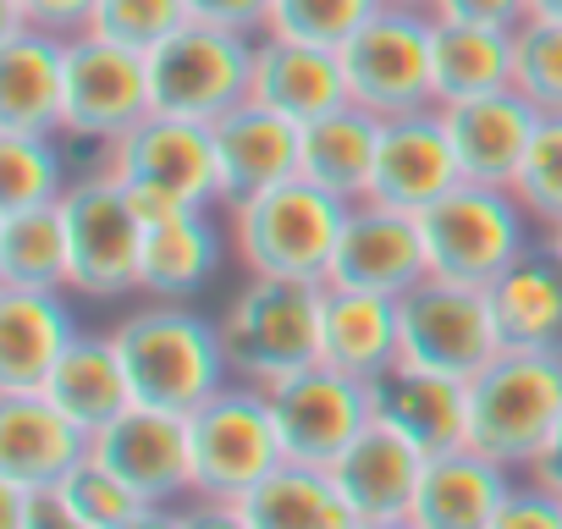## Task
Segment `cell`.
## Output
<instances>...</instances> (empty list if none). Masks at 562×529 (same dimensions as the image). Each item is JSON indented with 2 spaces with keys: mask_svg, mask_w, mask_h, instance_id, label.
<instances>
[{
  "mask_svg": "<svg viewBox=\"0 0 562 529\" xmlns=\"http://www.w3.org/2000/svg\"><path fill=\"white\" fill-rule=\"evenodd\" d=\"M111 342L122 353L133 403H149V408L188 414L232 381L221 320L177 299H133L111 320Z\"/></svg>",
  "mask_w": 562,
  "mask_h": 529,
  "instance_id": "cell-1",
  "label": "cell"
},
{
  "mask_svg": "<svg viewBox=\"0 0 562 529\" xmlns=\"http://www.w3.org/2000/svg\"><path fill=\"white\" fill-rule=\"evenodd\" d=\"M348 199L315 188L310 177H288L265 193H248L226 204V243L243 277H276V282H315L326 288L331 254L348 221Z\"/></svg>",
  "mask_w": 562,
  "mask_h": 529,
  "instance_id": "cell-2",
  "label": "cell"
},
{
  "mask_svg": "<svg viewBox=\"0 0 562 529\" xmlns=\"http://www.w3.org/2000/svg\"><path fill=\"white\" fill-rule=\"evenodd\" d=\"M215 320H221L232 381L276 386L321 364V288L315 282L243 277Z\"/></svg>",
  "mask_w": 562,
  "mask_h": 529,
  "instance_id": "cell-3",
  "label": "cell"
},
{
  "mask_svg": "<svg viewBox=\"0 0 562 529\" xmlns=\"http://www.w3.org/2000/svg\"><path fill=\"white\" fill-rule=\"evenodd\" d=\"M89 166L127 188L138 221L166 215V210H188V204H215L221 210L215 138H210L204 122H182V116L149 111L122 138L100 144Z\"/></svg>",
  "mask_w": 562,
  "mask_h": 529,
  "instance_id": "cell-4",
  "label": "cell"
},
{
  "mask_svg": "<svg viewBox=\"0 0 562 529\" xmlns=\"http://www.w3.org/2000/svg\"><path fill=\"white\" fill-rule=\"evenodd\" d=\"M56 210H61V237H67V293L83 304H133L144 221L127 188L83 166L56 199Z\"/></svg>",
  "mask_w": 562,
  "mask_h": 529,
  "instance_id": "cell-5",
  "label": "cell"
},
{
  "mask_svg": "<svg viewBox=\"0 0 562 529\" xmlns=\"http://www.w3.org/2000/svg\"><path fill=\"white\" fill-rule=\"evenodd\" d=\"M562 419V353L502 348L469 381V447L524 474Z\"/></svg>",
  "mask_w": 562,
  "mask_h": 529,
  "instance_id": "cell-6",
  "label": "cell"
},
{
  "mask_svg": "<svg viewBox=\"0 0 562 529\" xmlns=\"http://www.w3.org/2000/svg\"><path fill=\"white\" fill-rule=\"evenodd\" d=\"M182 425H188V485L199 502H243L270 469L288 463L265 386L226 381L215 397L188 408Z\"/></svg>",
  "mask_w": 562,
  "mask_h": 529,
  "instance_id": "cell-7",
  "label": "cell"
},
{
  "mask_svg": "<svg viewBox=\"0 0 562 529\" xmlns=\"http://www.w3.org/2000/svg\"><path fill=\"white\" fill-rule=\"evenodd\" d=\"M419 237H425L430 277L491 288L513 259H524L540 243V226L529 221L513 188L458 182L419 215Z\"/></svg>",
  "mask_w": 562,
  "mask_h": 529,
  "instance_id": "cell-8",
  "label": "cell"
},
{
  "mask_svg": "<svg viewBox=\"0 0 562 529\" xmlns=\"http://www.w3.org/2000/svg\"><path fill=\"white\" fill-rule=\"evenodd\" d=\"M254 34L215 29V23H182L171 40H160L144 67H149V111L182 116V122H221L232 105L248 100L254 89Z\"/></svg>",
  "mask_w": 562,
  "mask_h": 529,
  "instance_id": "cell-9",
  "label": "cell"
},
{
  "mask_svg": "<svg viewBox=\"0 0 562 529\" xmlns=\"http://www.w3.org/2000/svg\"><path fill=\"white\" fill-rule=\"evenodd\" d=\"M430 29H436V12L425 7H375L370 23L337 50L348 72V100L381 122L430 111L436 105Z\"/></svg>",
  "mask_w": 562,
  "mask_h": 529,
  "instance_id": "cell-10",
  "label": "cell"
},
{
  "mask_svg": "<svg viewBox=\"0 0 562 529\" xmlns=\"http://www.w3.org/2000/svg\"><path fill=\"white\" fill-rule=\"evenodd\" d=\"M149 116V67L144 50L111 45L100 34H72L61 61V138L72 149H94L122 138Z\"/></svg>",
  "mask_w": 562,
  "mask_h": 529,
  "instance_id": "cell-11",
  "label": "cell"
},
{
  "mask_svg": "<svg viewBox=\"0 0 562 529\" xmlns=\"http://www.w3.org/2000/svg\"><path fill=\"white\" fill-rule=\"evenodd\" d=\"M397 331H403V359L474 381L496 353V315L485 288L474 282H447V277H425L419 288H408L397 299Z\"/></svg>",
  "mask_w": 562,
  "mask_h": 529,
  "instance_id": "cell-12",
  "label": "cell"
},
{
  "mask_svg": "<svg viewBox=\"0 0 562 529\" xmlns=\"http://www.w3.org/2000/svg\"><path fill=\"white\" fill-rule=\"evenodd\" d=\"M265 397H270L281 452H288V463H304V469H331L375 419L370 381L342 375L331 364H310L288 381H276L265 386Z\"/></svg>",
  "mask_w": 562,
  "mask_h": 529,
  "instance_id": "cell-13",
  "label": "cell"
},
{
  "mask_svg": "<svg viewBox=\"0 0 562 529\" xmlns=\"http://www.w3.org/2000/svg\"><path fill=\"white\" fill-rule=\"evenodd\" d=\"M430 277L425 259V237H419V215L386 210L375 199H359L342 221L337 254H331V277L326 288H353V293H381V299H403L408 288H419Z\"/></svg>",
  "mask_w": 562,
  "mask_h": 529,
  "instance_id": "cell-14",
  "label": "cell"
},
{
  "mask_svg": "<svg viewBox=\"0 0 562 529\" xmlns=\"http://www.w3.org/2000/svg\"><path fill=\"white\" fill-rule=\"evenodd\" d=\"M221 259H232V243H226V215L215 204L149 215L138 248V299L193 304L215 282Z\"/></svg>",
  "mask_w": 562,
  "mask_h": 529,
  "instance_id": "cell-15",
  "label": "cell"
},
{
  "mask_svg": "<svg viewBox=\"0 0 562 529\" xmlns=\"http://www.w3.org/2000/svg\"><path fill=\"white\" fill-rule=\"evenodd\" d=\"M458 160H452V138L441 111H414V116H392L381 122V144H375V171H370V199L403 215H425L441 193H452Z\"/></svg>",
  "mask_w": 562,
  "mask_h": 529,
  "instance_id": "cell-16",
  "label": "cell"
},
{
  "mask_svg": "<svg viewBox=\"0 0 562 529\" xmlns=\"http://www.w3.org/2000/svg\"><path fill=\"white\" fill-rule=\"evenodd\" d=\"M94 458L122 474L138 502H188V425L171 408H149L133 403L127 414H116L100 436H94Z\"/></svg>",
  "mask_w": 562,
  "mask_h": 529,
  "instance_id": "cell-17",
  "label": "cell"
},
{
  "mask_svg": "<svg viewBox=\"0 0 562 529\" xmlns=\"http://www.w3.org/2000/svg\"><path fill=\"white\" fill-rule=\"evenodd\" d=\"M436 111L447 122L458 177L485 182V188H513V177L529 155V138L540 127V111L518 89H496V94H480V100H452V105H436Z\"/></svg>",
  "mask_w": 562,
  "mask_h": 529,
  "instance_id": "cell-18",
  "label": "cell"
},
{
  "mask_svg": "<svg viewBox=\"0 0 562 529\" xmlns=\"http://www.w3.org/2000/svg\"><path fill=\"white\" fill-rule=\"evenodd\" d=\"M89 452L94 436L72 425L45 392H0V480L56 491Z\"/></svg>",
  "mask_w": 562,
  "mask_h": 529,
  "instance_id": "cell-19",
  "label": "cell"
},
{
  "mask_svg": "<svg viewBox=\"0 0 562 529\" xmlns=\"http://www.w3.org/2000/svg\"><path fill=\"white\" fill-rule=\"evenodd\" d=\"M370 403H375V419L408 436L425 458L469 447V381L458 375L397 359L392 370L370 381Z\"/></svg>",
  "mask_w": 562,
  "mask_h": 529,
  "instance_id": "cell-20",
  "label": "cell"
},
{
  "mask_svg": "<svg viewBox=\"0 0 562 529\" xmlns=\"http://www.w3.org/2000/svg\"><path fill=\"white\" fill-rule=\"evenodd\" d=\"M210 138H215L221 210L248 199V193H265L276 182L299 177V138H304V127L288 122L281 111H270V105H259V100H243L221 122H210Z\"/></svg>",
  "mask_w": 562,
  "mask_h": 529,
  "instance_id": "cell-21",
  "label": "cell"
},
{
  "mask_svg": "<svg viewBox=\"0 0 562 529\" xmlns=\"http://www.w3.org/2000/svg\"><path fill=\"white\" fill-rule=\"evenodd\" d=\"M78 331L83 320L67 288H0V392H40Z\"/></svg>",
  "mask_w": 562,
  "mask_h": 529,
  "instance_id": "cell-22",
  "label": "cell"
},
{
  "mask_svg": "<svg viewBox=\"0 0 562 529\" xmlns=\"http://www.w3.org/2000/svg\"><path fill=\"white\" fill-rule=\"evenodd\" d=\"M248 100L281 111L288 122H315V116H331L348 100V72H342V56L326 50V45H304V40H281V34H259L254 45V89Z\"/></svg>",
  "mask_w": 562,
  "mask_h": 529,
  "instance_id": "cell-23",
  "label": "cell"
},
{
  "mask_svg": "<svg viewBox=\"0 0 562 529\" xmlns=\"http://www.w3.org/2000/svg\"><path fill=\"white\" fill-rule=\"evenodd\" d=\"M513 469L474 452V447H452L425 458L419 491H414V529H491L507 491H513Z\"/></svg>",
  "mask_w": 562,
  "mask_h": 529,
  "instance_id": "cell-24",
  "label": "cell"
},
{
  "mask_svg": "<svg viewBox=\"0 0 562 529\" xmlns=\"http://www.w3.org/2000/svg\"><path fill=\"white\" fill-rule=\"evenodd\" d=\"M419 474H425V452L408 436H397L392 425H381V419H370V430L331 463V480L348 496V507L359 513V524L408 518Z\"/></svg>",
  "mask_w": 562,
  "mask_h": 529,
  "instance_id": "cell-25",
  "label": "cell"
},
{
  "mask_svg": "<svg viewBox=\"0 0 562 529\" xmlns=\"http://www.w3.org/2000/svg\"><path fill=\"white\" fill-rule=\"evenodd\" d=\"M485 299H491L502 348L562 353V259L546 243H535L524 259H513L485 288Z\"/></svg>",
  "mask_w": 562,
  "mask_h": 529,
  "instance_id": "cell-26",
  "label": "cell"
},
{
  "mask_svg": "<svg viewBox=\"0 0 562 529\" xmlns=\"http://www.w3.org/2000/svg\"><path fill=\"white\" fill-rule=\"evenodd\" d=\"M67 40L40 29H0V133H61Z\"/></svg>",
  "mask_w": 562,
  "mask_h": 529,
  "instance_id": "cell-27",
  "label": "cell"
},
{
  "mask_svg": "<svg viewBox=\"0 0 562 529\" xmlns=\"http://www.w3.org/2000/svg\"><path fill=\"white\" fill-rule=\"evenodd\" d=\"M403 359L397 331V299L353 293V288H321V364L375 381Z\"/></svg>",
  "mask_w": 562,
  "mask_h": 529,
  "instance_id": "cell-28",
  "label": "cell"
},
{
  "mask_svg": "<svg viewBox=\"0 0 562 529\" xmlns=\"http://www.w3.org/2000/svg\"><path fill=\"white\" fill-rule=\"evenodd\" d=\"M40 392H45L72 425H83L89 436H100L116 414H127V408H133V386H127L122 353H116V342H111V326H105V331L83 326V331L72 337V348L56 359V370L45 375Z\"/></svg>",
  "mask_w": 562,
  "mask_h": 529,
  "instance_id": "cell-29",
  "label": "cell"
},
{
  "mask_svg": "<svg viewBox=\"0 0 562 529\" xmlns=\"http://www.w3.org/2000/svg\"><path fill=\"white\" fill-rule=\"evenodd\" d=\"M375 144H381V116H370L359 105L315 116V122H304V138H299V177L359 204V199H370Z\"/></svg>",
  "mask_w": 562,
  "mask_h": 529,
  "instance_id": "cell-30",
  "label": "cell"
},
{
  "mask_svg": "<svg viewBox=\"0 0 562 529\" xmlns=\"http://www.w3.org/2000/svg\"><path fill=\"white\" fill-rule=\"evenodd\" d=\"M430 83H436V105L513 89V29L436 18V29H430Z\"/></svg>",
  "mask_w": 562,
  "mask_h": 529,
  "instance_id": "cell-31",
  "label": "cell"
},
{
  "mask_svg": "<svg viewBox=\"0 0 562 529\" xmlns=\"http://www.w3.org/2000/svg\"><path fill=\"white\" fill-rule=\"evenodd\" d=\"M237 507L254 529H359V513L337 491L331 469H304V463L270 469Z\"/></svg>",
  "mask_w": 562,
  "mask_h": 529,
  "instance_id": "cell-32",
  "label": "cell"
},
{
  "mask_svg": "<svg viewBox=\"0 0 562 529\" xmlns=\"http://www.w3.org/2000/svg\"><path fill=\"white\" fill-rule=\"evenodd\" d=\"M0 288H29V293L67 288V237L56 204L0 210Z\"/></svg>",
  "mask_w": 562,
  "mask_h": 529,
  "instance_id": "cell-33",
  "label": "cell"
},
{
  "mask_svg": "<svg viewBox=\"0 0 562 529\" xmlns=\"http://www.w3.org/2000/svg\"><path fill=\"white\" fill-rule=\"evenodd\" d=\"M61 133H0V210H40L67 193L78 177L67 166Z\"/></svg>",
  "mask_w": 562,
  "mask_h": 529,
  "instance_id": "cell-34",
  "label": "cell"
},
{
  "mask_svg": "<svg viewBox=\"0 0 562 529\" xmlns=\"http://www.w3.org/2000/svg\"><path fill=\"white\" fill-rule=\"evenodd\" d=\"M513 89L540 111H562V23L557 18H524L513 29Z\"/></svg>",
  "mask_w": 562,
  "mask_h": 529,
  "instance_id": "cell-35",
  "label": "cell"
},
{
  "mask_svg": "<svg viewBox=\"0 0 562 529\" xmlns=\"http://www.w3.org/2000/svg\"><path fill=\"white\" fill-rule=\"evenodd\" d=\"M375 7H381V0H270V23H265V34L342 50V45L370 23Z\"/></svg>",
  "mask_w": 562,
  "mask_h": 529,
  "instance_id": "cell-36",
  "label": "cell"
},
{
  "mask_svg": "<svg viewBox=\"0 0 562 529\" xmlns=\"http://www.w3.org/2000/svg\"><path fill=\"white\" fill-rule=\"evenodd\" d=\"M513 193H518V204L529 210V221L540 232L562 221V111L540 116V127L529 138V155L513 177Z\"/></svg>",
  "mask_w": 562,
  "mask_h": 529,
  "instance_id": "cell-37",
  "label": "cell"
},
{
  "mask_svg": "<svg viewBox=\"0 0 562 529\" xmlns=\"http://www.w3.org/2000/svg\"><path fill=\"white\" fill-rule=\"evenodd\" d=\"M56 496H61L89 529H122L138 507H149V502H138V491H133L122 474H111L94 452L56 485Z\"/></svg>",
  "mask_w": 562,
  "mask_h": 529,
  "instance_id": "cell-38",
  "label": "cell"
},
{
  "mask_svg": "<svg viewBox=\"0 0 562 529\" xmlns=\"http://www.w3.org/2000/svg\"><path fill=\"white\" fill-rule=\"evenodd\" d=\"M188 23V0H100L89 34L127 45V50H155L160 40H171Z\"/></svg>",
  "mask_w": 562,
  "mask_h": 529,
  "instance_id": "cell-39",
  "label": "cell"
},
{
  "mask_svg": "<svg viewBox=\"0 0 562 529\" xmlns=\"http://www.w3.org/2000/svg\"><path fill=\"white\" fill-rule=\"evenodd\" d=\"M100 0H0V29H40L56 40L89 34Z\"/></svg>",
  "mask_w": 562,
  "mask_h": 529,
  "instance_id": "cell-40",
  "label": "cell"
},
{
  "mask_svg": "<svg viewBox=\"0 0 562 529\" xmlns=\"http://www.w3.org/2000/svg\"><path fill=\"white\" fill-rule=\"evenodd\" d=\"M491 529H562V496L535 485L529 474H518Z\"/></svg>",
  "mask_w": 562,
  "mask_h": 529,
  "instance_id": "cell-41",
  "label": "cell"
},
{
  "mask_svg": "<svg viewBox=\"0 0 562 529\" xmlns=\"http://www.w3.org/2000/svg\"><path fill=\"white\" fill-rule=\"evenodd\" d=\"M193 23H215V29H237V34H265L270 23V0H188Z\"/></svg>",
  "mask_w": 562,
  "mask_h": 529,
  "instance_id": "cell-42",
  "label": "cell"
},
{
  "mask_svg": "<svg viewBox=\"0 0 562 529\" xmlns=\"http://www.w3.org/2000/svg\"><path fill=\"white\" fill-rule=\"evenodd\" d=\"M447 23H485V29H518L529 18V0H436L430 7Z\"/></svg>",
  "mask_w": 562,
  "mask_h": 529,
  "instance_id": "cell-43",
  "label": "cell"
},
{
  "mask_svg": "<svg viewBox=\"0 0 562 529\" xmlns=\"http://www.w3.org/2000/svg\"><path fill=\"white\" fill-rule=\"evenodd\" d=\"M188 529H254L237 502H199L188 496Z\"/></svg>",
  "mask_w": 562,
  "mask_h": 529,
  "instance_id": "cell-44",
  "label": "cell"
},
{
  "mask_svg": "<svg viewBox=\"0 0 562 529\" xmlns=\"http://www.w3.org/2000/svg\"><path fill=\"white\" fill-rule=\"evenodd\" d=\"M29 529H89V524H83L56 491H40V496H34V513H29Z\"/></svg>",
  "mask_w": 562,
  "mask_h": 529,
  "instance_id": "cell-45",
  "label": "cell"
},
{
  "mask_svg": "<svg viewBox=\"0 0 562 529\" xmlns=\"http://www.w3.org/2000/svg\"><path fill=\"white\" fill-rule=\"evenodd\" d=\"M535 485H546V491H557L562 496V419H557V430L546 436V447H540V458L524 469Z\"/></svg>",
  "mask_w": 562,
  "mask_h": 529,
  "instance_id": "cell-46",
  "label": "cell"
},
{
  "mask_svg": "<svg viewBox=\"0 0 562 529\" xmlns=\"http://www.w3.org/2000/svg\"><path fill=\"white\" fill-rule=\"evenodd\" d=\"M34 496H40V491H29V485H18V480H0V529H29Z\"/></svg>",
  "mask_w": 562,
  "mask_h": 529,
  "instance_id": "cell-47",
  "label": "cell"
},
{
  "mask_svg": "<svg viewBox=\"0 0 562 529\" xmlns=\"http://www.w3.org/2000/svg\"><path fill=\"white\" fill-rule=\"evenodd\" d=\"M122 529H188V502H149Z\"/></svg>",
  "mask_w": 562,
  "mask_h": 529,
  "instance_id": "cell-48",
  "label": "cell"
},
{
  "mask_svg": "<svg viewBox=\"0 0 562 529\" xmlns=\"http://www.w3.org/2000/svg\"><path fill=\"white\" fill-rule=\"evenodd\" d=\"M529 18H557L562 23V0H529Z\"/></svg>",
  "mask_w": 562,
  "mask_h": 529,
  "instance_id": "cell-49",
  "label": "cell"
},
{
  "mask_svg": "<svg viewBox=\"0 0 562 529\" xmlns=\"http://www.w3.org/2000/svg\"><path fill=\"white\" fill-rule=\"evenodd\" d=\"M540 243H546V248L562 259V221H557V226H546V232H540Z\"/></svg>",
  "mask_w": 562,
  "mask_h": 529,
  "instance_id": "cell-50",
  "label": "cell"
},
{
  "mask_svg": "<svg viewBox=\"0 0 562 529\" xmlns=\"http://www.w3.org/2000/svg\"><path fill=\"white\" fill-rule=\"evenodd\" d=\"M359 529H414V518H375V524H359Z\"/></svg>",
  "mask_w": 562,
  "mask_h": 529,
  "instance_id": "cell-51",
  "label": "cell"
},
{
  "mask_svg": "<svg viewBox=\"0 0 562 529\" xmlns=\"http://www.w3.org/2000/svg\"><path fill=\"white\" fill-rule=\"evenodd\" d=\"M381 7H425V12H430L436 0H381Z\"/></svg>",
  "mask_w": 562,
  "mask_h": 529,
  "instance_id": "cell-52",
  "label": "cell"
}]
</instances>
